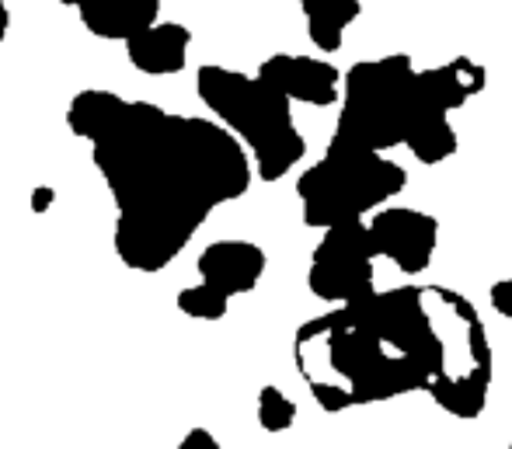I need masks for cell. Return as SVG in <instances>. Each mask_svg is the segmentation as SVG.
Wrapping results in <instances>:
<instances>
[{"label": "cell", "mask_w": 512, "mask_h": 449, "mask_svg": "<svg viewBox=\"0 0 512 449\" xmlns=\"http://www.w3.org/2000/svg\"><path fill=\"white\" fill-rule=\"evenodd\" d=\"M293 362L317 408L331 415L422 390L446 415L474 422L492 394L485 321L450 286L373 289L338 303L300 324Z\"/></svg>", "instance_id": "1"}, {"label": "cell", "mask_w": 512, "mask_h": 449, "mask_svg": "<svg viewBox=\"0 0 512 449\" xmlns=\"http://www.w3.org/2000/svg\"><path fill=\"white\" fill-rule=\"evenodd\" d=\"M91 161L115 199V255L126 269L157 275L223 202L251 188V157L216 119L175 115L154 101H126Z\"/></svg>", "instance_id": "2"}, {"label": "cell", "mask_w": 512, "mask_h": 449, "mask_svg": "<svg viewBox=\"0 0 512 449\" xmlns=\"http://www.w3.org/2000/svg\"><path fill=\"white\" fill-rule=\"evenodd\" d=\"M196 91L216 122L248 150L262 181L272 185L304 161L307 140L293 122V101L272 91L262 77L206 63L196 74Z\"/></svg>", "instance_id": "3"}, {"label": "cell", "mask_w": 512, "mask_h": 449, "mask_svg": "<svg viewBox=\"0 0 512 449\" xmlns=\"http://www.w3.org/2000/svg\"><path fill=\"white\" fill-rule=\"evenodd\" d=\"M338 98L342 108L328 150H352V154H387L394 147H405L408 129L429 105L408 53L352 63V70L342 77Z\"/></svg>", "instance_id": "4"}, {"label": "cell", "mask_w": 512, "mask_h": 449, "mask_svg": "<svg viewBox=\"0 0 512 449\" xmlns=\"http://www.w3.org/2000/svg\"><path fill=\"white\" fill-rule=\"evenodd\" d=\"M405 185V168L391 157L324 150L321 161H314L297 178V199L307 227L328 230L338 223L366 220L384 202L398 199Z\"/></svg>", "instance_id": "5"}, {"label": "cell", "mask_w": 512, "mask_h": 449, "mask_svg": "<svg viewBox=\"0 0 512 449\" xmlns=\"http://www.w3.org/2000/svg\"><path fill=\"white\" fill-rule=\"evenodd\" d=\"M377 255H373L370 234H366V220L338 223L328 227L324 237L317 241L314 255H310L307 286L317 300L324 303H352L370 296L377 269H373Z\"/></svg>", "instance_id": "6"}, {"label": "cell", "mask_w": 512, "mask_h": 449, "mask_svg": "<svg viewBox=\"0 0 512 449\" xmlns=\"http://www.w3.org/2000/svg\"><path fill=\"white\" fill-rule=\"evenodd\" d=\"M373 255L387 258L405 275H422L439 244V220L411 206H380L366 220Z\"/></svg>", "instance_id": "7"}, {"label": "cell", "mask_w": 512, "mask_h": 449, "mask_svg": "<svg viewBox=\"0 0 512 449\" xmlns=\"http://www.w3.org/2000/svg\"><path fill=\"white\" fill-rule=\"evenodd\" d=\"M272 91H279L286 101H300L310 108H328L342 94V74L328 60L300 53H272L258 63V74Z\"/></svg>", "instance_id": "8"}, {"label": "cell", "mask_w": 512, "mask_h": 449, "mask_svg": "<svg viewBox=\"0 0 512 449\" xmlns=\"http://www.w3.org/2000/svg\"><path fill=\"white\" fill-rule=\"evenodd\" d=\"M265 265H269V258L255 241H213L196 258L199 282L213 286L227 300L251 293L262 282Z\"/></svg>", "instance_id": "9"}, {"label": "cell", "mask_w": 512, "mask_h": 449, "mask_svg": "<svg viewBox=\"0 0 512 449\" xmlns=\"http://www.w3.org/2000/svg\"><path fill=\"white\" fill-rule=\"evenodd\" d=\"M192 32L178 21H154L126 39V56L140 74L171 77L182 74L189 63Z\"/></svg>", "instance_id": "10"}, {"label": "cell", "mask_w": 512, "mask_h": 449, "mask_svg": "<svg viewBox=\"0 0 512 449\" xmlns=\"http://www.w3.org/2000/svg\"><path fill=\"white\" fill-rule=\"evenodd\" d=\"M77 14L95 39L126 42L129 35L161 18V0H81Z\"/></svg>", "instance_id": "11"}, {"label": "cell", "mask_w": 512, "mask_h": 449, "mask_svg": "<svg viewBox=\"0 0 512 449\" xmlns=\"http://www.w3.org/2000/svg\"><path fill=\"white\" fill-rule=\"evenodd\" d=\"M488 84V70L474 63L471 56H457V60L443 63V67L418 70V88L425 98L439 108V112H457L471 98H478Z\"/></svg>", "instance_id": "12"}, {"label": "cell", "mask_w": 512, "mask_h": 449, "mask_svg": "<svg viewBox=\"0 0 512 449\" xmlns=\"http://www.w3.org/2000/svg\"><path fill=\"white\" fill-rule=\"evenodd\" d=\"M307 21V35L321 53H338L345 42V28L363 14L359 0H300Z\"/></svg>", "instance_id": "13"}, {"label": "cell", "mask_w": 512, "mask_h": 449, "mask_svg": "<svg viewBox=\"0 0 512 449\" xmlns=\"http://www.w3.org/2000/svg\"><path fill=\"white\" fill-rule=\"evenodd\" d=\"M122 105H126V98H119L115 91H77L74 101L67 105V129L77 140H98L112 126L115 115L122 112Z\"/></svg>", "instance_id": "14"}, {"label": "cell", "mask_w": 512, "mask_h": 449, "mask_svg": "<svg viewBox=\"0 0 512 449\" xmlns=\"http://www.w3.org/2000/svg\"><path fill=\"white\" fill-rule=\"evenodd\" d=\"M293 422H297V404H293V397H286L279 387L265 383V387L258 390V425L276 436V432L293 429Z\"/></svg>", "instance_id": "15"}, {"label": "cell", "mask_w": 512, "mask_h": 449, "mask_svg": "<svg viewBox=\"0 0 512 449\" xmlns=\"http://www.w3.org/2000/svg\"><path fill=\"white\" fill-rule=\"evenodd\" d=\"M227 296H220L213 286L199 282V286H185L178 293V310L192 321H223L227 317Z\"/></svg>", "instance_id": "16"}, {"label": "cell", "mask_w": 512, "mask_h": 449, "mask_svg": "<svg viewBox=\"0 0 512 449\" xmlns=\"http://www.w3.org/2000/svg\"><path fill=\"white\" fill-rule=\"evenodd\" d=\"M492 307H495V314L512 321V275H506V279H499L492 286Z\"/></svg>", "instance_id": "17"}, {"label": "cell", "mask_w": 512, "mask_h": 449, "mask_svg": "<svg viewBox=\"0 0 512 449\" xmlns=\"http://www.w3.org/2000/svg\"><path fill=\"white\" fill-rule=\"evenodd\" d=\"M175 449H223V446L209 429H192V432H185V439Z\"/></svg>", "instance_id": "18"}, {"label": "cell", "mask_w": 512, "mask_h": 449, "mask_svg": "<svg viewBox=\"0 0 512 449\" xmlns=\"http://www.w3.org/2000/svg\"><path fill=\"white\" fill-rule=\"evenodd\" d=\"M7 32H11V11H7V4L0 0V42L7 39Z\"/></svg>", "instance_id": "19"}, {"label": "cell", "mask_w": 512, "mask_h": 449, "mask_svg": "<svg viewBox=\"0 0 512 449\" xmlns=\"http://www.w3.org/2000/svg\"><path fill=\"white\" fill-rule=\"evenodd\" d=\"M60 4H67V7H77V4H81V0H60Z\"/></svg>", "instance_id": "20"}, {"label": "cell", "mask_w": 512, "mask_h": 449, "mask_svg": "<svg viewBox=\"0 0 512 449\" xmlns=\"http://www.w3.org/2000/svg\"><path fill=\"white\" fill-rule=\"evenodd\" d=\"M509 449H512V443H509Z\"/></svg>", "instance_id": "21"}]
</instances>
